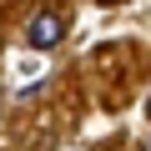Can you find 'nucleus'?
Returning a JSON list of instances; mask_svg holds the SVG:
<instances>
[{
	"instance_id": "nucleus-1",
	"label": "nucleus",
	"mask_w": 151,
	"mask_h": 151,
	"mask_svg": "<svg viewBox=\"0 0 151 151\" xmlns=\"http://www.w3.org/2000/svg\"><path fill=\"white\" fill-rule=\"evenodd\" d=\"M60 35H65V20H60V15H50V10H40V15L30 20V30H25L30 50H55V45H60Z\"/></svg>"
}]
</instances>
